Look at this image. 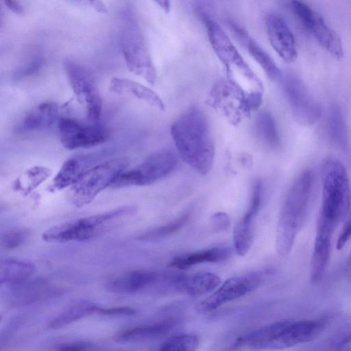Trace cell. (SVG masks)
<instances>
[{"mask_svg": "<svg viewBox=\"0 0 351 351\" xmlns=\"http://www.w3.org/2000/svg\"><path fill=\"white\" fill-rule=\"evenodd\" d=\"M120 47L128 69L154 85L156 71L138 23L126 17L121 29Z\"/></svg>", "mask_w": 351, "mask_h": 351, "instance_id": "cell-8", "label": "cell"}, {"mask_svg": "<svg viewBox=\"0 0 351 351\" xmlns=\"http://www.w3.org/2000/svg\"><path fill=\"white\" fill-rule=\"evenodd\" d=\"M58 106L55 102L40 103L27 111L19 122L20 132H34L46 130L58 121Z\"/></svg>", "mask_w": 351, "mask_h": 351, "instance_id": "cell-22", "label": "cell"}, {"mask_svg": "<svg viewBox=\"0 0 351 351\" xmlns=\"http://www.w3.org/2000/svg\"><path fill=\"white\" fill-rule=\"evenodd\" d=\"M97 313L110 316H131L136 313V311L133 308L129 306H115L108 308L99 306Z\"/></svg>", "mask_w": 351, "mask_h": 351, "instance_id": "cell-34", "label": "cell"}, {"mask_svg": "<svg viewBox=\"0 0 351 351\" xmlns=\"http://www.w3.org/2000/svg\"><path fill=\"white\" fill-rule=\"evenodd\" d=\"M232 250L227 247H214L189 252L174 257L169 266L184 270L201 263H219L230 258Z\"/></svg>", "mask_w": 351, "mask_h": 351, "instance_id": "cell-23", "label": "cell"}, {"mask_svg": "<svg viewBox=\"0 0 351 351\" xmlns=\"http://www.w3.org/2000/svg\"><path fill=\"white\" fill-rule=\"evenodd\" d=\"M338 351H351V347H341Z\"/></svg>", "mask_w": 351, "mask_h": 351, "instance_id": "cell-43", "label": "cell"}, {"mask_svg": "<svg viewBox=\"0 0 351 351\" xmlns=\"http://www.w3.org/2000/svg\"><path fill=\"white\" fill-rule=\"evenodd\" d=\"M263 95L248 93L228 80H220L210 88L207 101L230 124L237 125L260 107Z\"/></svg>", "mask_w": 351, "mask_h": 351, "instance_id": "cell-5", "label": "cell"}, {"mask_svg": "<svg viewBox=\"0 0 351 351\" xmlns=\"http://www.w3.org/2000/svg\"><path fill=\"white\" fill-rule=\"evenodd\" d=\"M351 342V332L347 335L344 340L342 341L343 346H346V344Z\"/></svg>", "mask_w": 351, "mask_h": 351, "instance_id": "cell-42", "label": "cell"}, {"mask_svg": "<svg viewBox=\"0 0 351 351\" xmlns=\"http://www.w3.org/2000/svg\"><path fill=\"white\" fill-rule=\"evenodd\" d=\"M64 66L76 99L85 106L87 119L90 122L97 121L101 115L102 99L93 74L71 60H66Z\"/></svg>", "mask_w": 351, "mask_h": 351, "instance_id": "cell-11", "label": "cell"}, {"mask_svg": "<svg viewBox=\"0 0 351 351\" xmlns=\"http://www.w3.org/2000/svg\"><path fill=\"white\" fill-rule=\"evenodd\" d=\"M351 239V215L343 227L337 241V249L341 250Z\"/></svg>", "mask_w": 351, "mask_h": 351, "instance_id": "cell-37", "label": "cell"}, {"mask_svg": "<svg viewBox=\"0 0 351 351\" xmlns=\"http://www.w3.org/2000/svg\"><path fill=\"white\" fill-rule=\"evenodd\" d=\"M221 284V278L210 272L191 275L169 274V288L191 295L199 296L215 291Z\"/></svg>", "mask_w": 351, "mask_h": 351, "instance_id": "cell-20", "label": "cell"}, {"mask_svg": "<svg viewBox=\"0 0 351 351\" xmlns=\"http://www.w3.org/2000/svg\"><path fill=\"white\" fill-rule=\"evenodd\" d=\"M134 211L132 206H123L105 213L77 218L54 225L46 230L42 238L46 242L84 241L101 232L114 220Z\"/></svg>", "mask_w": 351, "mask_h": 351, "instance_id": "cell-6", "label": "cell"}, {"mask_svg": "<svg viewBox=\"0 0 351 351\" xmlns=\"http://www.w3.org/2000/svg\"><path fill=\"white\" fill-rule=\"evenodd\" d=\"M90 156H77L68 158L54 177L51 189L61 190L73 186L90 168Z\"/></svg>", "mask_w": 351, "mask_h": 351, "instance_id": "cell-26", "label": "cell"}, {"mask_svg": "<svg viewBox=\"0 0 351 351\" xmlns=\"http://www.w3.org/2000/svg\"><path fill=\"white\" fill-rule=\"evenodd\" d=\"M211 226L215 232H221L226 230L230 224V220L226 213L219 212L215 213L210 217Z\"/></svg>", "mask_w": 351, "mask_h": 351, "instance_id": "cell-35", "label": "cell"}, {"mask_svg": "<svg viewBox=\"0 0 351 351\" xmlns=\"http://www.w3.org/2000/svg\"><path fill=\"white\" fill-rule=\"evenodd\" d=\"M58 129L61 144L70 150L97 146L108 138V133L104 127L96 124L84 125L72 118L59 119Z\"/></svg>", "mask_w": 351, "mask_h": 351, "instance_id": "cell-14", "label": "cell"}, {"mask_svg": "<svg viewBox=\"0 0 351 351\" xmlns=\"http://www.w3.org/2000/svg\"><path fill=\"white\" fill-rule=\"evenodd\" d=\"M94 346L87 341H74L60 345L56 351H93Z\"/></svg>", "mask_w": 351, "mask_h": 351, "instance_id": "cell-36", "label": "cell"}, {"mask_svg": "<svg viewBox=\"0 0 351 351\" xmlns=\"http://www.w3.org/2000/svg\"><path fill=\"white\" fill-rule=\"evenodd\" d=\"M34 263L26 260L5 258L0 263V283L13 286L31 278L36 271Z\"/></svg>", "mask_w": 351, "mask_h": 351, "instance_id": "cell-27", "label": "cell"}, {"mask_svg": "<svg viewBox=\"0 0 351 351\" xmlns=\"http://www.w3.org/2000/svg\"><path fill=\"white\" fill-rule=\"evenodd\" d=\"M227 23L231 32L254 60L261 66L268 77L272 81H281L283 75L279 68L269 54L251 37L245 29L232 20H228Z\"/></svg>", "mask_w": 351, "mask_h": 351, "instance_id": "cell-21", "label": "cell"}, {"mask_svg": "<svg viewBox=\"0 0 351 351\" xmlns=\"http://www.w3.org/2000/svg\"><path fill=\"white\" fill-rule=\"evenodd\" d=\"M201 18L210 45L225 68L227 80L248 93H263L261 80L243 59L221 26L206 13Z\"/></svg>", "mask_w": 351, "mask_h": 351, "instance_id": "cell-3", "label": "cell"}, {"mask_svg": "<svg viewBox=\"0 0 351 351\" xmlns=\"http://www.w3.org/2000/svg\"><path fill=\"white\" fill-rule=\"evenodd\" d=\"M171 134L182 160L198 173L208 174L214 163L215 147L202 110L189 107L172 123Z\"/></svg>", "mask_w": 351, "mask_h": 351, "instance_id": "cell-1", "label": "cell"}, {"mask_svg": "<svg viewBox=\"0 0 351 351\" xmlns=\"http://www.w3.org/2000/svg\"><path fill=\"white\" fill-rule=\"evenodd\" d=\"M177 324V319L168 318L154 323L132 327L118 333L115 339L119 342H136L155 339L168 333Z\"/></svg>", "mask_w": 351, "mask_h": 351, "instance_id": "cell-25", "label": "cell"}, {"mask_svg": "<svg viewBox=\"0 0 351 351\" xmlns=\"http://www.w3.org/2000/svg\"><path fill=\"white\" fill-rule=\"evenodd\" d=\"M269 43L278 55L287 63L295 61L298 52L294 36L283 18L270 13L265 21Z\"/></svg>", "mask_w": 351, "mask_h": 351, "instance_id": "cell-17", "label": "cell"}, {"mask_svg": "<svg viewBox=\"0 0 351 351\" xmlns=\"http://www.w3.org/2000/svg\"><path fill=\"white\" fill-rule=\"evenodd\" d=\"M345 275L348 280L351 282V252L346 263Z\"/></svg>", "mask_w": 351, "mask_h": 351, "instance_id": "cell-40", "label": "cell"}, {"mask_svg": "<svg viewBox=\"0 0 351 351\" xmlns=\"http://www.w3.org/2000/svg\"><path fill=\"white\" fill-rule=\"evenodd\" d=\"M98 308L99 306L90 301H77L52 319L49 326L53 329L62 328L84 317L97 313Z\"/></svg>", "mask_w": 351, "mask_h": 351, "instance_id": "cell-28", "label": "cell"}, {"mask_svg": "<svg viewBox=\"0 0 351 351\" xmlns=\"http://www.w3.org/2000/svg\"><path fill=\"white\" fill-rule=\"evenodd\" d=\"M285 92L295 120L305 126L315 124L321 118L322 109L308 92L305 84L295 75L282 76Z\"/></svg>", "mask_w": 351, "mask_h": 351, "instance_id": "cell-12", "label": "cell"}, {"mask_svg": "<svg viewBox=\"0 0 351 351\" xmlns=\"http://www.w3.org/2000/svg\"><path fill=\"white\" fill-rule=\"evenodd\" d=\"M335 228L320 220L317 221L310 271L311 280L313 283L322 280L327 268L331 251L332 238Z\"/></svg>", "mask_w": 351, "mask_h": 351, "instance_id": "cell-19", "label": "cell"}, {"mask_svg": "<svg viewBox=\"0 0 351 351\" xmlns=\"http://www.w3.org/2000/svg\"><path fill=\"white\" fill-rule=\"evenodd\" d=\"M328 130L333 142L341 149H346L348 144L346 125L341 111L337 105L330 109Z\"/></svg>", "mask_w": 351, "mask_h": 351, "instance_id": "cell-31", "label": "cell"}, {"mask_svg": "<svg viewBox=\"0 0 351 351\" xmlns=\"http://www.w3.org/2000/svg\"><path fill=\"white\" fill-rule=\"evenodd\" d=\"M263 193V183L257 180L253 184L250 204L233 230L234 247L239 256L245 255L254 239V220L260 210Z\"/></svg>", "mask_w": 351, "mask_h": 351, "instance_id": "cell-16", "label": "cell"}, {"mask_svg": "<svg viewBox=\"0 0 351 351\" xmlns=\"http://www.w3.org/2000/svg\"><path fill=\"white\" fill-rule=\"evenodd\" d=\"M164 274L154 271L134 270L118 275L107 284V289L115 293H135L162 285Z\"/></svg>", "mask_w": 351, "mask_h": 351, "instance_id": "cell-18", "label": "cell"}, {"mask_svg": "<svg viewBox=\"0 0 351 351\" xmlns=\"http://www.w3.org/2000/svg\"><path fill=\"white\" fill-rule=\"evenodd\" d=\"M176 154L170 149L156 152L134 168L125 171L112 188L145 186L153 184L170 174L177 167Z\"/></svg>", "mask_w": 351, "mask_h": 351, "instance_id": "cell-9", "label": "cell"}, {"mask_svg": "<svg viewBox=\"0 0 351 351\" xmlns=\"http://www.w3.org/2000/svg\"><path fill=\"white\" fill-rule=\"evenodd\" d=\"M255 128L259 137L271 148L278 149L281 143L276 123L273 116L263 111L256 117Z\"/></svg>", "mask_w": 351, "mask_h": 351, "instance_id": "cell-29", "label": "cell"}, {"mask_svg": "<svg viewBox=\"0 0 351 351\" xmlns=\"http://www.w3.org/2000/svg\"><path fill=\"white\" fill-rule=\"evenodd\" d=\"M29 232L26 228H16L6 232L1 237V245L7 250H14L22 245L28 239Z\"/></svg>", "mask_w": 351, "mask_h": 351, "instance_id": "cell-33", "label": "cell"}, {"mask_svg": "<svg viewBox=\"0 0 351 351\" xmlns=\"http://www.w3.org/2000/svg\"><path fill=\"white\" fill-rule=\"evenodd\" d=\"M313 186V173L306 169L295 179L287 191L280 210L276 232V248L281 256L290 252L306 221Z\"/></svg>", "mask_w": 351, "mask_h": 351, "instance_id": "cell-2", "label": "cell"}, {"mask_svg": "<svg viewBox=\"0 0 351 351\" xmlns=\"http://www.w3.org/2000/svg\"><path fill=\"white\" fill-rule=\"evenodd\" d=\"M3 2L10 10L16 14H23L25 12L23 6L17 1L5 0Z\"/></svg>", "mask_w": 351, "mask_h": 351, "instance_id": "cell-38", "label": "cell"}, {"mask_svg": "<svg viewBox=\"0 0 351 351\" xmlns=\"http://www.w3.org/2000/svg\"><path fill=\"white\" fill-rule=\"evenodd\" d=\"M291 9L325 50L336 59L343 58V47L340 37L317 11L299 1L291 2Z\"/></svg>", "mask_w": 351, "mask_h": 351, "instance_id": "cell-13", "label": "cell"}, {"mask_svg": "<svg viewBox=\"0 0 351 351\" xmlns=\"http://www.w3.org/2000/svg\"><path fill=\"white\" fill-rule=\"evenodd\" d=\"M128 165V158H117L90 167L71 186L72 203L77 207L90 203L102 191L112 187Z\"/></svg>", "mask_w": 351, "mask_h": 351, "instance_id": "cell-7", "label": "cell"}, {"mask_svg": "<svg viewBox=\"0 0 351 351\" xmlns=\"http://www.w3.org/2000/svg\"><path fill=\"white\" fill-rule=\"evenodd\" d=\"M271 274L268 269L231 277L219 285L199 305V311L210 312L256 289Z\"/></svg>", "mask_w": 351, "mask_h": 351, "instance_id": "cell-10", "label": "cell"}, {"mask_svg": "<svg viewBox=\"0 0 351 351\" xmlns=\"http://www.w3.org/2000/svg\"><path fill=\"white\" fill-rule=\"evenodd\" d=\"M321 178L322 195L317 219L337 227L350 207L349 177L339 160L329 158L322 164Z\"/></svg>", "mask_w": 351, "mask_h": 351, "instance_id": "cell-4", "label": "cell"}, {"mask_svg": "<svg viewBox=\"0 0 351 351\" xmlns=\"http://www.w3.org/2000/svg\"><path fill=\"white\" fill-rule=\"evenodd\" d=\"M199 339L192 334L173 335L165 341L157 351H196Z\"/></svg>", "mask_w": 351, "mask_h": 351, "instance_id": "cell-32", "label": "cell"}, {"mask_svg": "<svg viewBox=\"0 0 351 351\" xmlns=\"http://www.w3.org/2000/svg\"><path fill=\"white\" fill-rule=\"evenodd\" d=\"M191 211V210H188L168 223L141 233L138 236V239L144 241H156L170 236L180 230L187 223Z\"/></svg>", "mask_w": 351, "mask_h": 351, "instance_id": "cell-30", "label": "cell"}, {"mask_svg": "<svg viewBox=\"0 0 351 351\" xmlns=\"http://www.w3.org/2000/svg\"><path fill=\"white\" fill-rule=\"evenodd\" d=\"M326 326L324 319L283 320L282 325L266 350H279L305 343L316 339Z\"/></svg>", "mask_w": 351, "mask_h": 351, "instance_id": "cell-15", "label": "cell"}, {"mask_svg": "<svg viewBox=\"0 0 351 351\" xmlns=\"http://www.w3.org/2000/svg\"><path fill=\"white\" fill-rule=\"evenodd\" d=\"M157 4L166 12H169L170 10V2L169 1H157Z\"/></svg>", "mask_w": 351, "mask_h": 351, "instance_id": "cell-41", "label": "cell"}, {"mask_svg": "<svg viewBox=\"0 0 351 351\" xmlns=\"http://www.w3.org/2000/svg\"><path fill=\"white\" fill-rule=\"evenodd\" d=\"M86 3L98 12L105 14L108 12L106 5L101 1H88Z\"/></svg>", "mask_w": 351, "mask_h": 351, "instance_id": "cell-39", "label": "cell"}, {"mask_svg": "<svg viewBox=\"0 0 351 351\" xmlns=\"http://www.w3.org/2000/svg\"><path fill=\"white\" fill-rule=\"evenodd\" d=\"M109 89L117 95L132 96L160 110L165 108L162 100L154 90L134 80L114 77L110 80Z\"/></svg>", "mask_w": 351, "mask_h": 351, "instance_id": "cell-24", "label": "cell"}]
</instances>
